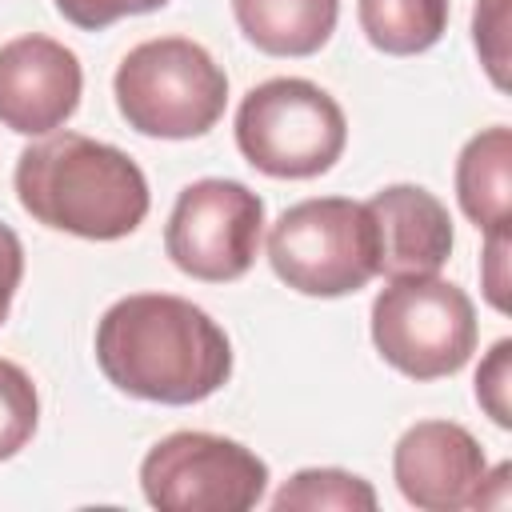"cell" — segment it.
<instances>
[{"label":"cell","instance_id":"6da1fadb","mask_svg":"<svg viewBox=\"0 0 512 512\" xmlns=\"http://www.w3.org/2000/svg\"><path fill=\"white\" fill-rule=\"evenodd\" d=\"M96 364L120 392L152 404H200L232 376L224 328L192 300L136 292L96 324Z\"/></svg>","mask_w":512,"mask_h":512},{"label":"cell","instance_id":"7a4b0ae2","mask_svg":"<svg viewBox=\"0 0 512 512\" xmlns=\"http://www.w3.org/2000/svg\"><path fill=\"white\" fill-rule=\"evenodd\" d=\"M16 196L36 224L80 240L132 236L152 204L140 164L80 132H48L24 148L16 160Z\"/></svg>","mask_w":512,"mask_h":512},{"label":"cell","instance_id":"3957f363","mask_svg":"<svg viewBox=\"0 0 512 512\" xmlns=\"http://www.w3.org/2000/svg\"><path fill=\"white\" fill-rule=\"evenodd\" d=\"M112 92L120 116L140 136L192 140L224 116L228 76L196 40L156 36L120 60Z\"/></svg>","mask_w":512,"mask_h":512},{"label":"cell","instance_id":"277c9868","mask_svg":"<svg viewBox=\"0 0 512 512\" xmlns=\"http://www.w3.org/2000/svg\"><path fill=\"white\" fill-rule=\"evenodd\" d=\"M272 272L304 296L360 292L380 268V240L368 204L348 196H316L280 212L268 232Z\"/></svg>","mask_w":512,"mask_h":512},{"label":"cell","instance_id":"5b68a950","mask_svg":"<svg viewBox=\"0 0 512 512\" xmlns=\"http://www.w3.org/2000/svg\"><path fill=\"white\" fill-rule=\"evenodd\" d=\"M344 144V108L312 80H264L236 108V148L264 176L312 180L340 160Z\"/></svg>","mask_w":512,"mask_h":512},{"label":"cell","instance_id":"8992f818","mask_svg":"<svg viewBox=\"0 0 512 512\" xmlns=\"http://www.w3.org/2000/svg\"><path fill=\"white\" fill-rule=\"evenodd\" d=\"M376 352L412 380H440L476 352V308L452 280L400 276L372 300Z\"/></svg>","mask_w":512,"mask_h":512},{"label":"cell","instance_id":"52a82bcc","mask_svg":"<svg viewBox=\"0 0 512 512\" xmlns=\"http://www.w3.org/2000/svg\"><path fill=\"white\" fill-rule=\"evenodd\" d=\"M140 488L160 512H248L264 500L268 464L240 440L172 432L140 460Z\"/></svg>","mask_w":512,"mask_h":512},{"label":"cell","instance_id":"ba28073f","mask_svg":"<svg viewBox=\"0 0 512 512\" xmlns=\"http://www.w3.org/2000/svg\"><path fill=\"white\" fill-rule=\"evenodd\" d=\"M260 232L264 200L240 180L208 176L176 196L164 228V252L184 276L228 284L252 268Z\"/></svg>","mask_w":512,"mask_h":512},{"label":"cell","instance_id":"9c48e42d","mask_svg":"<svg viewBox=\"0 0 512 512\" xmlns=\"http://www.w3.org/2000/svg\"><path fill=\"white\" fill-rule=\"evenodd\" d=\"M84 72L72 48L28 32L0 44V124L20 136L56 132L80 104Z\"/></svg>","mask_w":512,"mask_h":512},{"label":"cell","instance_id":"30bf717a","mask_svg":"<svg viewBox=\"0 0 512 512\" xmlns=\"http://www.w3.org/2000/svg\"><path fill=\"white\" fill-rule=\"evenodd\" d=\"M488 472L480 440L452 420H420L392 448V476L400 496L424 512L472 508L476 484Z\"/></svg>","mask_w":512,"mask_h":512},{"label":"cell","instance_id":"8fae6325","mask_svg":"<svg viewBox=\"0 0 512 512\" xmlns=\"http://www.w3.org/2000/svg\"><path fill=\"white\" fill-rule=\"evenodd\" d=\"M380 240V268L388 280L432 276L452 256L456 232L448 208L420 184H388L368 200Z\"/></svg>","mask_w":512,"mask_h":512},{"label":"cell","instance_id":"7c38bea8","mask_svg":"<svg viewBox=\"0 0 512 512\" xmlns=\"http://www.w3.org/2000/svg\"><path fill=\"white\" fill-rule=\"evenodd\" d=\"M240 32L268 56H312L328 44L340 0H232Z\"/></svg>","mask_w":512,"mask_h":512},{"label":"cell","instance_id":"4fadbf2b","mask_svg":"<svg viewBox=\"0 0 512 512\" xmlns=\"http://www.w3.org/2000/svg\"><path fill=\"white\" fill-rule=\"evenodd\" d=\"M456 200L480 232L508 228L512 200V132L492 124L476 132L456 160Z\"/></svg>","mask_w":512,"mask_h":512},{"label":"cell","instance_id":"5bb4252c","mask_svg":"<svg viewBox=\"0 0 512 512\" xmlns=\"http://www.w3.org/2000/svg\"><path fill=\"white\" fill-rule=\"evenodd\" d=\"M448 0H360L356 16L372 48L388 56L428 52L448 28Z\"/></svg>","mask_w":512,"mask_h":512},{"label":"cell","instance_id":"9a60e30c","mask_svg":"<svg viewBox=\"0 0 512 512\" xmlns=\"http://www.w3.org/2000/svg\"><path fill=\"white\" fill-rule=\"evenodd\" d=\"M272 508L276 512H288V508H304V512H316V508L372 512L376 508V488L364 476L344 472V468H300L272 496Z\"/></svg>","mask_w":512,"mask_h":512},{"label":"cell","instance_id":"2e32d148","mask_svg":"<svg viewBox=\"0 0 512 512\" xmlns=\"http://www.w3.org/2000/svg\"><path fill=\"white\" fill-rule=\"evenodd\" d=\"M36 420H40V396L32 376L20 364L0 360V460L16 456L32 440Z\"/></svg>","mask_w":512,"mask_h":512},{"label":"cell","instance_id":"e0dca14e","mask_svg":"<svg viewBox=\"0 0 512 512\" xmlns=\"http://www.w3.org/2000/svg\"><path fill=\"white\" fill-rule=\"evenodd\" d=\"M472 40L492 84L504 92L508 88V0H476Z\"/></svg>","mask_w":512,"mask_h":512},{"label":"cell","instance_id":"ac0fdd59","mask_svg":"<svg viewBox=\"0 0 512 512\" xmlns=\"http://www.w3.org/2000/svg\"><path fill=\"white\" fill-rule=\"evenodd\" d=\"M476 400L492 416V424L512 428V340H496L476 372Z\"/></svg>","mask_w":512,"mask_h":512},{"label":"cell","instance_id":"d6986e66","mask_svg":"<svg viewBox=\"0 0 512 512\" xmlns=\"http://www.w3.org/2000/svg\"><path fill=\"white\" fill-rule=\"evenodd\" d=\"M168 0H56L60 16L84 32H100L108 24H116L120 16H140V12H156Z\"/></svg>","mask_w":512,"mask_h":512},{"label":"cell","instance_id":"ffe728a7","mask_svg":"<svg viewBox=\"0 0 512 512\" xmlns=\"http://www.w3.org/2000/svg\"><path fill=\"white\" fill-rule=\"evenodd\" d=\"M484 256H480V284H484V296L496 312H508V228H496V232H484Z\"/></svg>","mask_w":512,"mask_h":512},{"label":"cell","instance_id":"44dd1931","mask_svg":"<svg viewBox=\"0 0 512 512\" xmlns=\"http://www.w3.org/2000/svg\"><path fill=\"white\" fill-rule=\"evenodd\" d=\"M20 276H24V248H20V236L0 224V324L8 320V308H12V296L20 288Z\"/></svg>","mask_w":512,"mask_h":512},{"label":"cell","instance_id":"7402d4cb","mask_svg":"<svg viewBox=\"0 0 512 512\" xmlns=\"http://www.w3.org/2000/svg\"><path fill=\"white\" fill-rule=\"evenodd\" d=\"M508 476H512V464H496L492 472H484L476 484L472 508H508V484H512Z\"/></svg>","mask_w":512,"mask_h":512}]
</instances>
